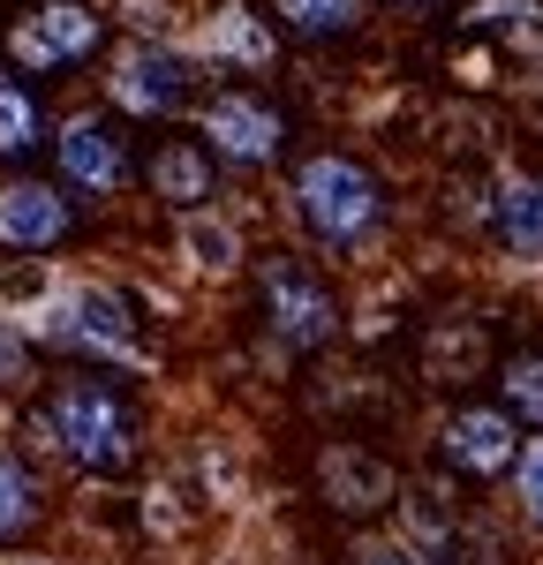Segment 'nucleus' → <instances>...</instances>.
<instances>
[{"instance_id": "2", "label": "nucleus", "mask_w": 543, "mask_h": 565, "mask_svg": "<svg viewBox=\"0 0 543 565\" xmlns=\"http://www.w3.org/2000/svg\"><path fill=\"white\" fill-rule=\"evenodd\" d=\"M23 437L84 468V476H121L143 452V415L129 407V392L106 377H53V385L23 407Z\"/></svg>"}, {"instance_id": "20", "label": "nucleus", "mask_w": 543, "mask_h": 565, "mask_svg": "<svg viewBox=\"0 0 543 565\" xmlns=\"http://www.w3.org/2000/svg\"><path fill=\"white\" fill-rule=\"evenodd\" d=\"M498 392H505V415L529 437H543V354H513L498 370Z\"/></svg>"}, {"instance_id": "29", "label": "nucleus", "mask_w": 543, "mask_h": 565, "mask_svg": "<svg viewBox=\"0 0 543 565\" xmlns=\"http://www.w3.org/2000/svg\"><path fill=\"white\" fill-rule=\"evenodd\" d=\"M536 354H543V348H536Z\"/></svg>"}, {"instance_id": "25", "label": "nucleus", "mask_w": 543, "mask_h": 565, "mask_svg": "<svg viewBox=\"0 0 543 565\" xmlns=\"http://www.w3.org/2000/svg\"><path fill=\"white\" fill-rule=\"evenodd\" d=\"M355 565H430V558H415L401 535H377V543H362V551H355Z\"/></svg>"}, {"instance_id": "3", "label": "nucleus", "mask_w": 543, "mask_h": 565, "mask_svg": "<svg viewBox=\"0 0 543 565\" xmlns=\"http://www.w3.org/2000/svg\"><path fill=\"white\" fill-rule=\"evenodd\" d=\"M385 212H393V196H385L377 167L355 151H310L287 174V218L324 257H362L385 234Z\"/></svg>"}, {"instance_id": "5", "label": "nucleus", "mask_w": 543, "mask_h": 565, "mask_svg": "<svg viewBox=\"0 0 543 565\" xmlns=\"http://www.w3.org/2000/svg\"><path fill=\"white\" fill-rule=\"evenodd\" d=\"M249 279H257V302H265V324L272 340L287 354H317L340 340V295L324 287V271L310 257H295V249H265V257H249Z\"/></svg>"}, {"instance_id": "23", "label": "nucleus", "mask_w": 543, "mask_h": 565, "mask_svg": "<svg viewBox=\"0 0 543 565\" xmlns=\"http://www.w3.org/2000/svg\"><path fill=\"white\" fill-rule=\"evenodd\" d=\"M513 505H521V521L536 527L543 535V437H529V445H521V460H513Z\"/></svg>"}, {"instance_id": "14", "label": "nucleus", "mask_w": 543, "mask_h": 565, "mask_svg": "<svg viewBox=\"0 0 543 565\" xmlns=\"http://www.w3.org/2000/svg\"><path fill=\"white\" fill-rule=\"evenodd\" d=\"M317 490H324L332 513H385L401 498V476L362 445H324L317 452Z\"/></svg>"}, {"instance_id": "18", "label": "nucleus", "mask_w": 543, "mask_h": 565, "mask_svg": "<svg viewBox=\"0 0 543 565\" xmlns=\"http://www.w3.org/2000/svg\"><path fill=\"white\" fill-rule=\"evenodd\" d=\"M362 15H370V0H272V23L295 31V39H310V45L355 39Z\"/></svg>"}, {"instance_id": "4", "label": "nucleus", "mask_w": 543, "mask_h": 565, "mask_svg": "<svg viewBox=\"0 0 543 565\" xmlns=\"http://www.w3.org/2000/svg\"><path fill=\"white\" fill-rule=\"evenodd\" d=\"M204 106V61L189 39H121L106 53V114L129 121H181Z\"/></svg>"}, {"instance_id": "8", "label": "nucleus", "mask_w": 543, "mask_h": 565, "mask_svg": "<svg viewBox=\"0 0 543 565\" xmlns=\"http://www.w3.org/2000/svg\"><path fill=\"white\" fill-rule=\"evenodd\" d=\"M98 45H106V15L91 0H39L8 23V68L15 76H61V68H84Z\"/></svg>"}, {"instance_id": "7", "label": "nucleus", "mask_w": 543, "mask_h": 565, "mask_svg": "<svg viewBox=\"0 0 543 565\" xmlns=\"http://www.w3.org/2000/svg\"><path fill=\"white\" fill-rule=\"evenodd\" d=\"M53 174H61V196H68V204H114L136 174L121 121H114L106 106L61 114V121H53Z\"/></svg>"}, {"instance_id": "1", "label": "nucleus", "mask_w": 543, "mask_h": 565, "mask_svg": "<svg viewBox=\"0 0 543 565\" xmlns=\"http://www.w3.org/2000/svg\"><path fill=\"white\" fill-rule=\"evenodd\" d=\"M0 309L23 324V340L39 354H76V362H98V370L159 377V354L143 348L136 295L98 279V271H23Z\"/></svg>"}, {"instance_id": "12", "label": "nucleus", "mask_w": 543, "mask_h": 565, "mask_svg": "<svg viewBox=\"0 0 543 565\" xmlns=\"http://www.w3.org/2000/svg\"><path fill=\"white\" fill-rule=\"evenodd\" d=\"M174 264L189 271V279H204V287L242 279V271H249V234H242V218L220 212V204L181 212L174 218Z\"/></svg>"}, {"instance_id": "22", "label": "nucleus", "mask_w": 543, "mask_h": 565, "mask_svg": "<svg viewBox=\"0 0 543 565\" xmlns=\"http://www.w3.org/2000/svg\"><path fill=\"white\" fill-rule=\"evenodd\" d=\"M181 527H189V498H181L174 476L143 482V535H159V543H174Z\"/></svg>"}, {"instance_id": "10", "label": "nucleus", "mask_w": 543, "mask_h": 565, "mask_svg": "<svg viewBox=\"0 0 543 565\" xmlns=\"http://www.w3.org/2000/svg\"><path fill=\"white\" fill-rule=\"evenodd\" d=\"M189 53L204 68H226V76H265L272 61H279V31L249 0H212L196 15V31H189Z\"/></svg>"}, {"instance_id": "15", "label": "nucleus", "mask_w": 543, "mask_h": 565, "mask_svg": "<svg viewBox=\"0 0 543 565\" xmlns=\"http://www.w3.org/2000/svg\"><path fill=\"white\" fill-rule=\"evenodd\" d=\"M143 181H151V196L167 204V212H204L212 196H220V159L196 143V136H167L151 159H143Z\"/></svg>"}, {"instance_id": "27", "label": "nucleus", "mask_w": 543, "mask_h": 565, "mask_svg": "<svg viewBox=\"0 0 543 565\" xmlns=\"http://www.w3.org/2000/svg\"><path fill=\"white\" fill-rule=\"evenodd\" d=\"M0 565H61V558H39V551H15V558H0Z\"/></svg>"}, {"instance_id": "13", "label": "nucleus", "mask_w": 543, "mask_h": 565, "mask_svg": "<svg viewBox=\"0 0 543 565\" xmlns=\"http://www.w3.org/2000/svg\"><path fill=\"white\" fill-rule=\"evenodd\" d=\"M483 234L513 271H543V174H505L483 204Z\"/></svg>"}, {"instance_id": "28", "label": "nucleus", "mask_w": 543, "mask_h": 565, "mask_svg": "<svg viewBox=\"0 0 543 565\" xmlns=\"http://www.w3.org/2000/svg\"><path fill=\"white\" fill-rule=\"evenodd\" d=\"M393 8H423V0H393Z\"/></svg>"}, {"instance_id": "24", "label": "nucleus", "mask_w": 543, "mask_h": 565, "mask_svg": "<svg viewBox=\"0 0 543 565\" xmlns=\"http://www.w3.org/2000/svg\"><path fill=\"white\" fill-rule=\"evenodd\" d=\"M114 8H121L129 39H189V31H181V8H174V0H114Z\"/></svg>"}, {"instance_id": "16", "label": "nucleus", "mask_w": 543, "mask_h": 565, "mask_svg": "<svg viewBox=\"0 0 543 565\" xmlns=\"http://www.w3.org/2000/svg\"><path fill=\"white\" fill-rule=\"evenodd\" d=\"M460 31L513 45L529 68H543V0H468L460 8Z\"/></svg>"}, {"instance_id": "9", "label": "nucleus", "mask_w": 543, "mask_h": 565, "mask_svg": "<svg viewBox=\"0 0 543 565\" xmlns=\"http://www.w3.org/2000/svg\"><path fill=\"white\" fill-rule=\"evenodd\" d=\"M521 445H529V430H521L505 407H491V399H468V407H453L446 423H438V452H446L453 476H468V482L513 476Z\"/></svg>"}, {"instance_id": "6", "label": "nucleus", "mask_w": 543, "mask_h": 565, "mask_svg": "<svg viewBox=\"0 0 543 565\" xmlns=\"http://www.w3.org/2000/svg\"><path fill=\"white\" fill-rule=\"evenodd\" d=\"M196 143L220 159V174H272L287 159V114L265 90L249 84H220L196 106Z\"/></svg>"}, {"instance_id": "21", "label": "nucleus", "mask_w": 543, "mask_h": 565, "mask_svg": "<svg viewBox=\"0 0 543 565\" xmlns=\"http://www.w3.org/2000/svg\"><path fill=\"white\" fill-rule=\"evenodd\" d=\"M31 385H39V348H31L23 324L0 309V399H23Z\"/></svg>"}, {"instance_id": "11", "label": "nucleus", "mask_w": 543, "mask_h": 565, "mask_svg": "<svg viewBox=\"0 0 543 565\" xmlns=\"http://www.w3.org/2000/svg\"><path fill=\"white\" fill-rule=\"evenodd\" d=\"M68 234H76V204L61 196V181H39V174L0 181V249H8V257L39 264L45 249H61Z\"/></svg>"}, {"instance_id": "26", "label": "nucleus", "mask_w": 543, "mask_h": 565, "mask_svg": "<svg viewBox=\"0 0 543 565\" xmlns=\"http://www.w3.org/2000/svg\"><path fill=\"white\" fill-rule=\"evenodd\" d=\"M453 76H460V84H468V90L498 84V53H460V61H453Z\"/></svg>"}, {"instance_id": "19", "label": "nucleus", "mask_w": 543, "mask_h": 565, "mask_svg": "<svg viewBox=\"0 0 543 565\" xmlns=\"http://www.w3.org/2000/svg\"><path fill=\"white\" fill-rule=\"evenodd\" d=\"M39 513H45V490H39V476H31V460H23L15 445H0V551L39 521Z\"/></svg>"}, {"instance_id": "17", "label": "nucleus", "mask_w": 543, "mask_h": 565, "mask_svg": "<svg viewBox=\"0 0 543 565\" xmlns=\"http://www.w3.org/2000/svg\"><path fill=\"white\" fill-rule=\"evenodd\" d=\"M45 143H53V121H45L39 90L0 61V159H31V151H45Z\"/></svg>"}]
</instances>
